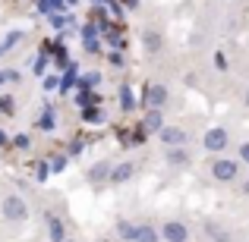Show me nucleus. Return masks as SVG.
<instances>
[{"label": "nucleus", "instance_id": "1", "mask_svg": "<svg viewBox=\"0 0 249 242\" xmlns=\"http://www.w3.org/2000/svg\"><path fill=\"white\" fill-rule=\"evenodd\" d=\"M0 211H3L6 220H25V201L19 198V195H6Z\"/></svg>", "mask_w": 249, "mask_h": 242}, {"label": "nucleus", "instance_id": "2", "mask_svg": "<svg viewBox=\"0 0 249 242\" xmlns=\"http://www.w3.org/2000/svg\"><path fill=\"white\" fill-rule=\"evenodd\" d=\"M161 236H164L167 242H186L189 239V230L183 224H177V220H167L164 230H161Z\"/></svg>", "mask_w": 249, "mask_h": 242}, {"label": "nucleus", "instance_id": "3", "mask_svg": "<svg viewBox=\"0 0 249 242\" xmlns=\"http://www.w3.org/2000/svg\"><path fill=\"white\" fill-rule=\"evenodd\" d=\"M158 132H161V142H164L167 148H180L183 142H186V132H183V129H177V126H161Z\"/></svg>", "mask_w": 249, "mask_h": 242}, {"label": "nucleus", "instance_id": "4", "mask_svg": "<svg viewBox=\"0 0 249 242\" xmlns=\"http://www.w3.org/2000/svg\"><path fill=\"white\" fill-rule=\"evenodd\" d=\"M224 145H227V132L224 129H208L205 132V148L208 151H221Z\"/></svg>", "mask_w": 249, "mask_h": 242}, {"label": "nucleus", "instance_id": "5", "mask_svg": "<svg viewBox=\"0 0 249 242\" xmlns=\"http://www.w3.org/2000/svg\"><path fill=\"white\" fill-rule=\"evenodd\" d=\"M212 173H214V179L227 182V179H233V176H237V163H233V161H218L212 167Z\"/></svg>", "mask_w": 249, "mask_h": 242}, {"label": "nucleus", "instance_id": "6", "mask_svg": "<svg viewBox=\"0 0 249 242\" xmlns=\"http://www.w3.org/2000/svg\"><path fill=\"white\" fill-rule=\"evenodd\" d=\"M145 101L152 104V107H161V104L167 101V88L164 85H152V88L145 91Z\"/></svg>", "mask_w": 249, "mask_h": 242}, {"label": "nucleus", "instance_id": "7", "mask_svg": "<svg viewBox=\"0 0 249 242\" xmlns=\"http://www.w3.org/2000/svg\"><path fill=\"white\" fill-rule=\"evenodd\" d=\"M161 126H164V120H161V113H158V110L145 113V120H142V132H158Z\"/></svg>", "mask_w": 249, "mask_h": 242}, {"label": "nucleus", "instance_id": "8", "mask_svg": "<svg viewBox=\"0 0 249 242\" xmlns=\"http://www.w3.org/2000/svg\"><path fill=\"white\" fill-rule=\"evenodd\" d=\"M133 242H158V233H155L152 226H136Z\"/></svg>", "mask_w": 249, "mask_h": 242}, {"label": "nucleus", "instance_id": "9", "mask_svg": "<svg viewBox=\"0 0 249 242\" xmlns=\"http://www.w3.org/2000/svg\"><path fill=\"white\" fill-rule=\"evenodd\" d=\"M129 173H133V167H129V163H120V167H114L107 176H110L114 182H123V179H129Z\"/></svg>", "mask_w": 249, "mask_h": 242}, {"label": "nucleus", "instance_id": "10", "mask_svg": "<svg viewBox=\"0 0 249 242\" xmlns=\"http://www.w3.org/2000/svg\"><path fill=\"white\" fill-rule=\"evenodd\" d=\"M60 10H63V0H41V13H48V16H54Z\"/></svg>", "mask_w": 249, "mask_h": 242}, {"label": "nucleus", "instance_id": "11", "mask_svg": "<svg viewBox=\"0 0 249 242\" xmlns=\"http://www.w3.org/2000/svg\"><path fill=\"white\" fill-rule=\"evenodd\" d=\"M98 82H101V76H98V73H89V76H82V82H79V88H82V91H89V88H91V85H98Z\"/></svg>", "mask_w": 249, "mask_h": 242}, {"label": "nucleus", "instance_id": "12", "mask_svg": "<svg viewBox=\"0 0 249 242\" xmlns=\"http://www.w3.org/2000/svg\"><path fill=\"white\" fill-rule=\"evenodd\" d=\"M142 41H145V48H148V50H161V38L155 35V32H148V35L142 38Z\"/></svg>", "mask_w": 249, "mask_h": 242}, {"label": "nucleus", "instance_id": "13", "mask_svg": "<svg viewBox=\"0 0 249 242\" xmlns=\"http://www.w3.org/2000/svg\"><path fill=\"white\" fill-rule=\"evenodd\" d=\"M51 239L63 242V226H60V220H54V217H51Z\"/></svg>", "mask_w": 249, "mask_h": 242}, {"label": "nucleus", "instance_id": "14", "mask_svg": "<svg viewBox=\"0 0 249 242\" xmlns=\"http://www.w3.org/2000/svg\"><path fill=\"white\" fill-rule=\"evenodd\" d=\"M85 123H101L104 120V116H101V110H95V107H85Z\"/></svg>", "mask_w": 249, "mask_h": 242}, {"label": "nucleus", "instance_id": "15", "mask_svg": "<svg viewBox=\"0 0 249 242\" xmlns=\"http://www.w3.org/2000/svg\"><path fill=\"white\" fill-rule=\"evenodd\" d=\"M117 233H120L123 239H129V242H133V236H136V226H133V224H120V226H117Z\"/></svg>", "mask_w": 249, "mask_h": 242}, {"label": "nucleus", "instance_id": "16", "mask_svg": "<svg viewBox=\"0 0 249 242\" xmlns=\"http://www.w3.org/2000/svg\"><path fill=\"white\" fill-rule=\"evenodd\" d=\"M110 173V170H107V163H98V167H91V179H104V176H107Z\"/></svg>", "mask_w": 249, "mask_h": 242}, {"label": "nucleus", "instance_id": "17", "mask_svg": "<svg viewBox=\"0 0 249 242\" xmlns=\"http://www.w3.org/2000/svg\"><path fill=\"white\" fill-rule=\"evenodd\" d=\"M170 163H186V151L174 148V151H170Z\"/></svg>", "mask_w": 249, "mask_h": 242}, {"label": "nucleus", "instance_id": "18", "mask_svg": "<svg viewBox=\"0 0 249 242\" xmlns=\"http://www.w3.org/2000/svg\"><path fill=\"white\" fill-rule=\"evenodd\" d=\"M107 41H110V48H123V38H120V32H107Z\"/></svg>", "mask_w": 249, "mask_h": 242}, {"label": "nucleus", "instance_id": "19", "mask_svg": "<svg viewBox=\"0 0 249 242\" xmlns=\"http://www.w3.org/2000/svg\"><path fill=\"white\" fill-rule=\"evenodd\" d=\"M38 126H41V129H54V116H51V110L41 116V120H38Z\"/></svg>", "mask_w": 249, "mask_h": 242}, {"label": "nucleus", "instance_id": "20", "mask_svg": "<svg viewBox=\"0 0 249 242\" xmlns=\"http://www.w3.org/2000/svg\"><path fill=\"white\" fill-rule=\"evenodd\" d=\"M51 22L60 29V25H73V16H51Z\"/></svg>", "mask_w": 249, "mask_h": 242}, {"label": "nucleus", "instance_id": "21", "mask_svg": "<svg viewBox=\"0 0 249 242\" xmlns=\"http://www.w3.org/2000/svg\"><path fill=\"white\" fill-rule=\"evenodd\" d=\"M120 101H123V107H133V95H129V88H120Z\"/></svg>", "mask_w": 249, "mask_h": 242}, {"label": "nucleus", "instance_id": "22", "mask_svg": "<svg viewBox=\"0 0 249 242\" xmlns=\"http://www.w3.org/2000/svg\"><path fill=\"white\" fill-rule=\"evenodd\" d=\"M19 38H22V35H19V32H13V35H6V41L0 44V48H3V50H6V48H13V44H16Z\"/></svg>", "mask_w": 249, "mask_h": 242}, {"label": "nucleus", "instance_id": "23", "mask_svg": "<svg viewBox=\"0 0 249 242\" xmlns=\"http://www.w3.org/2000/svg\"><path fill=\"white\" fill-rule=\"evenodd\" d=\"M214 66H218L221 73H224V69H227V57L221 54V50H218V54H214Z\"/></svg>", "mask_w": 249, "mask_h": 242}, {"label": "nucleus", "instance_id": "24", "mask_svg": "<svg viewBox=\"0 0 249 242\" xmlns=\"http://www.w3.org/2000/svg\"><path fill=\"white\" fill-rule=\"evenodd\" d=\"M13 145H16V148H29V135H16V139H13Z\"/></svg>", "mask_w": 249, "mask_h": 242}, {"label": "nucleus", "instance_id": "25", "mask_svg": "<svg viewBox=\"0 0 249 242\" xmlns=\"http://www.w3.org/2000/svg\"><path fill=\"white\" fill-rule=\"evenodd\" d=\"M63 167H67V158H54L51 161V170H63Z\"/></svg>", "mask_w": 249, "mask_h": 242}, {"label": "nucleus", "instance_id": "26", "mask_svg": "<svg viewBox=\"0 0 249 242\" xmlns=\"http://www.w3.org/2000/svg\"><path fill=\"white\" fill-rule=\"evenodd\" d=\"M82 38H98V32H95V25H85V29H82Z\"/></svg>", "mask_w": 249, "mask_h": 242}, {"label": "nucleus", "instance_id": "27", "mask_svg": "<svg viewBox=\"0 0 249 242\" xmlns=\"http://www.w3.org/2000/svg\"><path fill=\"white\" fill-rule=\"evenodd\" d=\"M91 3H107V6H110V10H114V13H117V16H120V6H117V3H114V0H91Z\"/></svg>", "mask_w": 249, "mask_h": 242}, {"label": "nucleus", "instance_id": "28", "mask_svg": "<svg viewBox=\"0 0 249 242\" xmlns=\"http://www.w3.org/2000/svg\"><path fill=\"white\" fill-rule=\"evenodd\" d=\"M48 173H51V167H48V163H41V167H38V179H48Z\"/></svg>", "mask_w": 249, "mask_h": 242}, {"label": "nucleus", "instance_id": "29", "mask_svg": "<svg viewBox=\"0 0 249 242\" xmlns=\"http://www.w3.org/2000/svg\"><path fill=\"white\" fill-rule=\"evenodd\" d=\"M240 158L249 163V142H243V145H240Z\"/></svg>", "mask_w": 249, "mask_h": 242}, {"label": "nucleus", "instance_id": "30", "mask_svg": "<svg viewBox=\"0 0 249 242\" xmlns=\"http://www.w3.org/2000/svg\"><path fill=\"white\" fill-rule=\"evenodd\" d=\"M3 142H6V132H3V129H0V145H3Z\"/></svg>", "mask_w": 249, "mask_h": 242}, {"label": "nucleus", "instance_id": "31", "mask_svg": "<svg viewBox=\"0 0 249 242\" xmlns=\"http://www.w3.org/2000/svg\"><path fill=\"white\" fill-rule=\"evenodd\" d=\"M243 192H246V195H249V182H246V186H243Z\"/></svg>", "mask_w": 249, "mask_h": 242}, {"label": "nucleus", "instance_id": "32", "mask_svg": "<svg viewBox=\"0 0 249 242\" xmlns=\"http://www.w3.org/2000/svg\"><path fill=\"white\" fill-rule=\"evenodd\" d=\"M67 3H79V0H67Z\"/></svg>", "mask_w": 249, "mask_h": 242}, {"label": "nucleus", "instance_id": "33", "mask_svg": "<svg viewBox=\"0 0 249 242\" xmlns=\"http://www.w3.org/2000/svg\"><path fill=\"white\" fill-rule=\"evenodd\" d=\"M0 54H3V48H0Z\"/></svg>", "mask_w": 249, "mask_h": 242}, {"label": "nucleus", "instance_id": "34", "mask_svg": "<svg viewBox=\"0 0 249 242\" xmlns=\"http://www.w3.org/2000/svg\"><path fill=\"white\" fill-rule=\"evenodd\" d=\"M246 101H249V97H246Z\"/></svg>", "mask_w": 249, "mask_h": 242}]
</instances>
